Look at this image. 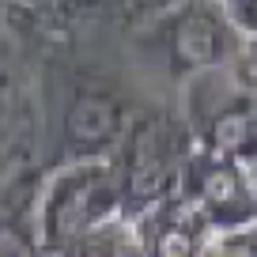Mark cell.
<instances>
[{
	"label": "cell",
	"mask_w": 257,
	"mask_h": 257,
	"mask_svg": "<svg viewBox=\"0 0 257 257\" xmlns=\"http://www.w3.org/2000/svg\"><path fill=\"white\" fill-rule=\"evenodd\" d=\"M125 212V182L113 159L91 155V159L61 163L42 189L38 201V238L46 253H72L76 242L98 227L102 219Z\"/></svg>",
	"instance_id": "1"
},
{
	"label": "cell",
	"mask_w": 257,
	"mask_h": 257,
	"mask_svg": "<svg viewBox=\"0 0 257 257\" xmlns=\"http://www.w3.org/2000/svg\"><path fill=\"white\" fill-rule=\"evenodd\" d=\"M189 197H197L216 234L238 231L257 219V189L249 167L234 155L212 152L201 140L189 148Z\"/></svg>",
	"instance_id": "2"
},
{
	"label": "cell",
	"mask_w": 257,
	"mask_h": 257,
	"mask_svg": "<svg viewBox=\"0 0 257 257\" xmlns=\"http://www.w3.org/2000/svg\"><path fill=\"white\" fill-rule=\"evenodd\" d=\"M189 155V148L178 152L174 133L163 117H137V125L125 137V152H121V182H125V212L137 216L140 208L155 204L167 193L170 174L178 170V163Z\"/></svg>",
	"instance_id": "3"
},
{
	"label": "cell",
	"mask_w": 257,
	"mask_h": 257,
	"mask_svg": "<svg viewBox=\"0 0 257 257\" xmlns=\"http://www.w3.org/2000/svg\"><path fill=\"white\" fill-rule=\"evenodd\" d=\"M121 137V106L102 87H83L68 102L61 121V159H91L106 155Z\"/></svg>",
	"instance_id": "4"
},
{
	"label": "cell",
	"mask_w": 257,
	"mask_h": 257,
	"mask_svg": "<svg viewBox=\"0 0 257 257\" xmlns=\"http://www.w3.org/2000/svg\"><path fill=\"white\" fill-rule=\"evenodd\" d=\"M231 49H234V38H231L227 19L208 8L193 4L170 27V57H174V68H182V72L216 68L231 57Z\"/></svg>",
	"instance_id": "5"
},
{
	"label": "cell",
	"mask_w": 257,
	"mask_h": 257,
	"mask_svg": "<svg viewBox=\"0 0 257 257\" xmlns=\"http://www.w3.org/2000/svg\"><path fill=\"white\" fill-rule=\"evenodd\" d=\"M42 249L38 227H31L19 212H0V253H34Z\"/></svg>",
	"instance_id": "6"
},
{
	"label": "cell",
	"mask_w": 257,
	"mask_h": 257,
	"mask_svg": "<svg viewBox=\"0 0 257 257\" xmlns=\"http://www.w3.org/2000/svg\"><path fill=\"white\" fill-rule=\"evenodd\" d=\"M216 249H223V253H257V219H249L238 231H227Z\"/></svg>",
	"instance_id": "7"
},
{
	"label": "cell",
	"mask_w": 257,
	"mask_h": 257,
	"mask_svg": "<svg viewBox=\"0 0 257 257\" xmlns=\"http://www.w3.org/2000/svg\"><path fill=\"white\" fill-rule=\"evenodd\" d=\"M227 8H231V19L242 31L257 34V0H227Z\"/></svg>",
	"instance_id": "8"
},
{
	"label": "cell",
	"mask_w": 257,
	"mask_h": 257,
	"mask_svg": "<svg viewBox=\"0 0 257 257\" xmlns=\"http://www.w3.org/2000/svg\"><path fill=\"white\" fill-rule=\"evenodd\" d=\"M8 102H12V87H8V72L0 64V133H4V121H8Z\"/></svg>",
	"instance_id": "9"
},
{
	"label": "cell",
	"mask_w": 257,
	"mask_h": 257,
	"mask_svg": "<svg viewBox=\"0 0 257 257\" xmlns=\"http://www.w3.org/2000/svg\"><path fill=\"white\" fill-rule=\"evenodd\" d=\"M57 8L64 12H91V8H102V0H53Z\"/></svg>",
	"instance_id": "10"
},
{
	"label": "cell",
	"mask_w": 257,
	"mask_h": 257,
	"mask_svg": "<svg viewBox=\"0 0 257 257\" xmlns=\"http://www.w3.org/2000/svg\"><path fill=\"white\" fill-rule=\"evenodd\" d=\"M242 80H246L249 95H253V102H257V61H246V64H242Z\"/></svg>",
	"instance_id": "11"
},
{
	"label": "cell",
	"mask_w": 257,
	"mask_h": 257,
	"mask_svg": "<svg viewBox=\"0 0 257 257\" xmlns=\"http://www.w3.org/2000/svg\"><path fill=\"white\" fill-rule=\"evenodd\" d=\"M246 167H249V178H253V189H257V155H253V159L246 163Z\"/></svg>",
	"instance_id": "12"
}]
</instances>
